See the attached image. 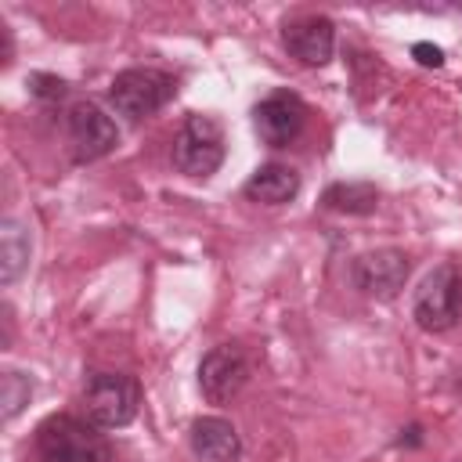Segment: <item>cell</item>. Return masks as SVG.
<instances>
[{
    "label": "cell",
    "instance_id": "obj_1",
    "mask_svg": "<svg viewBox=\"0 0 462 462\" xmlns=\"http://www.w3.org/2000/svg\"><path fill=\"white\" fill-rule=\"evenodd\" d=\"M36 458L40 462H108V440L94 422L76 415H51L36 426Z\"/></svg>",
    "mask_w": 462,
    "mask_h": 462
},
{
    "label": "cell",
    "instance_id": "obj_2",
    "mask_svg": "<svg viewBox=\"0 0 462 462\" xmlns=\"http://www.w3.org/2000/svg\"><path fill=\"white\" fill-rule=\"evenodd\" d=\"M141 408V383L126 372H94L83 386V411L87 422L97 430H119L134 422Z\"/></svg>",
    "mask_w": 462,
    "mask_h": 462
},
{
    "label": "cell",
    "instance_id": "obj_3",
    "mask_svg": "<svg viewBox=\"0 0 462 462\" xmlns=\"http://www.w3.org/2000/svg\"><path fill=\"white\" fill-rule=\"evenodd\" d=\"M411 318L422 332H448L462 318V274L455 263L433 267L411 300Z\"/></svg>",
    "mask_w": 462,
    "mask_h": 462
},
{
    "label": "cell",
    "instance_id": "obj_4",
    "mask_svg": "<svg viewBox=\"0 0 462 462\" xmlns=\"http://www.w3.org/2000/svg\"><path fill=\"white\" fill-rule=\"evenodd\" d=\"M173 94H177V79L162 69H123L108 87V101L116 105V112L134 123L155 116Z\"/></svg>",
    "mask_w": 462,
    "mask_h": 462
},
{
    "label": "cell",
    "instance_id": "obj_5",
    "mask_svg": "<svg viewBox=\"0 0 462 462\" xmlns=\"http://www.w3.org/2000/svg\"><path fill=\"white\" fill-rule=\"evenodd\" d=\"M173 166L184 177H213L224 162V130L217 119L195 112L180 123L173 137Z\"/></svg>",
    "mask_w": 462,
    "mask_h": 462
},
{
    "label": "cell",
    "instance_id": "obj_6",
    "mask_svg": "<svg viewBox=\"0 0 462 462\" xmlns=\"http://www.w3.org/2000/svg\"><path fill=\"white\" fill-rule=\"evenodd\" d=\"M408 274H411V260H408L404 249H393V245L361 253V256L350 263L354 285H357L365 296H372V300H393V296L404 289Z\"/></svg>",
    "mask_w": 462,
    "mask_h": 462
},
{
    "label": "cell",
    "instance_id": "obj_7",
    "mask_svg": "<svg viewBox=\"0 0 462 462\" xmlns=\"http://www.w3.org/2000/svg\"><path fill=\"white\" fill-rule=\"evenodd\" d=\"M253 126H256V137L267 148H285V144H292L303 134V126H307V105L292 90H274L263 101H256Z\"/></svg>",
    "mask_w": 462,
    "mask_h": 462
},
{
    "label": "cell",
    "instance_id": "obj_8",
    "mask_svg": "<svg viewBox=\"0 0 462 462\" xmlns=\"http://www.w3.org/2000/svg\"><path fill=\"white\" fill-rule=\"evenodd\" d=\"M69 126V141H72V155L76 162H94L105 159L108 152H116L119 144V130L116 123L105 116V108H97L94 101H76L65 116Z\"/></svg>",
    "mask_w": 462,
    "mask_h": 462
},
{
    "label": "cell",
    "instance_id": "obj_9",
    "mask_svg": "<svg viewBox=\"0 0 462 462\" xmlns=\"http://www.w3.org/2000/svg\"><path fill=\"white\" fill-rule=\"evenodd\" d=\"M249 379V357L238 343L213 346L199 365V390L209 404H227Z\"/></svg>",
    "mask_w": 462,
    "mask_h": 462
},
{
    "label": "cell",
    "instance_id": "obj_10",
    "mask_svg": "<svg viewBox=\"0 0 462 462\" xmlns=\"http://www.w3.org/2000/svg\"><path fill=\"white\" fill-rule=\"evenodd\" d=\"M282 43L303 65H325L336 51V25L325 14H303L282 29Z\"/></svg>",
    "mask_w": 462,
    "mask_h": 462
},
{
    "label": "cell",
    "instance_id": "obj_11",
    "mask_svg": "<svg viewBox=\"0 0 462 462\" xmlns=\"http://www.w3.org/2000/svg\"><path fill=\"white\" fill-rule=\"evenodd\" d=\"M191 451L202 462H238L242 458V437L227 419L206 415V419L191 422Z\"/></svg>",
    "mask_w": 462,
    "mask_h": 462
},
{
    "label": "cell",
    "instance_id": "obj_12",
    "mask_svg": "<svg viewBox=\"0 0 462 462\" xmlns=\"http://www.w3.org/2000/svg\"><path fill=\"white\" fill-rule=\"evenodd\" d=\"M245 199L260 202V206H282L289 199H296L300 191V173L285 162H263L260 170H253V177L245 180Z\"/></svg>",
    "mask_w": 462,
    "mask_h": 462
},
{
    "label": "cell",
    "instance_id": "obj_13",
    "mask_svg": "<svg viewBox=\"0 0 462 462\" xmlns=\"http://www.w3.org/2000/svg\"><path fill=\"white\" fill-rule=\"evenodd\" d=\"M29 253H32V242H29V227L14 217H7L0 224V282L11 285L25 267H29Z\"/></svg>",
    "mask_w": 462,
    "mask_h": 462
},
{
    "label": "cell",
    "instance_id": "obj_14",
    "mask_svg": "<svg viewBox=\"0 0 462 462\" xmlns=\"http://www.w3.org/2000/svg\"><path fill=\"white\" fill-rule=\"evenodd\" d=\"M321 206L332 209V213H350V217H365L379 206V191L372 184H361V180H350V184H328L325 195H321Z\"/></svg>",
    "mask_w": 462,
    "mask_h": 462
},
{
    "label": "cell",
    "instance_id": "obj_15",
    "mask_svg": "<svg viewBox=\"0 0 462 462\" xmlns=\"http://www.w3.org/2000/svg\"><path fill=\"white\" fill-rule=\"evenodd\" d=\"M29 397H32V379H29L25 372L7 368V372H4V379H0V404H4V419L11 422V419L29 404Z\"/></svg>",
    "mask_w": 462,
    "mask_h": 462
},
{
    "label": "cell",
    "instance_id": "obj_16",
    "mask_svg": "<svg viewBox=\"0 0 462 462\" xmlns=\"http://www.w3.org/2000/svg\"><path fill=\"white\" fill-rule=\"evenodd\" d=\"M29 83H32V94H36V97H61V94H65V79H58V76L36 72Z\"/></svg>",
    "mask_w": 462,
    "mask_h": 462
},
{
    "label": "cell",
    "instance_id": "obj_17",
    "mask_svg": "<svg viewBox=\"0 0 462 462\" xmlns=\"http://www.w3.org/2000/svg\"><path fill=\"white\" fill-rule=\"evenodd\" d=\"M411 54H415L419 65H430V69H440V65H444V51L433 47V43H415Z\"/></svg>",
    "mask_w": 462,
    "mask_h": 462
}]
</instances>
